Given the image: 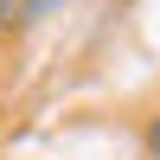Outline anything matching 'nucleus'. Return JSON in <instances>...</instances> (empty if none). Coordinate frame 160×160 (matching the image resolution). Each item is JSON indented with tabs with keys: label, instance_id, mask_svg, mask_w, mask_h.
<instances>
[{
	"label": "nucleus",
	"instance_id": "obj_1",
	"mask_svg": "<svg viewBox=\"0 0 160 160\" xmlns=\"http://www.w3.org/2000/svg\"><path fill=\"white\" fill-rule=\"evenodd\" d=\"M71 0H0V32H32L51 13H64Z\"/></svg>",
	"mask_w": 160,
	"mask_h": 160
},
{
	"label": "nucleus",
	"instance_id": "obj_2",
	"mask_svg": "<svg viewBox=\"0 0 160 160\" xmlns=\"http://www.w3.org/2000/svg\"><path fill=\"white\" fill-rule=\"evenodd\" d=\"M141 148H148V160H160V115H154L148 128H141Z\"/></svg>",
	"mask_w": 160,
	"mask_h": 160
}]
</instances>
